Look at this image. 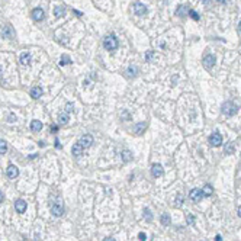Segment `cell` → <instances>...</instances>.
I'll list each match as a JSON object with an SVG mask.
<instances>
[{
	"label": "cell",
	"instance_id": "1",
	"mask_svg": "<svg viewBox=\"0 0 241 241\" xmlns=\"http://www.w3.org/2000/svg\"><path fill=\"white\" fill-rule=\"evenodd\" d=\"M103 46L108 50V51H115L118 46H119V42H118L116 36H115L113 33L108 35V36L103 39Z\"/></svg>",
	"mask_w": 241,
	"mask_h": 241
},
{
	"label": "cell",
	"instance_id": "2",
	"mask_svg": "<svg viewBox=\"0 0 241 241\" xmlns=\"http://www.w3.org/2000/svg\"><path fill=\"white\" fill-rule=\"evenodd\" d=\"M237 111H238V108H237L232 102L227 100V102L222 103V113H224L225 116H234L235 113H237Z\"/></svg>",
	"mask_w": 241,
	"mask_h": 241
},
{
	"label": "cell",
	"instance_id": "3",
	"mask_svg": "<svg viewBox=\"0 0 241 241\" xmlns=\"http://www.w3.org/2000/svg\"><path fill=\"white\" fill-rule=\"evenodd\" d=\"M209 144L212 147H219L222 144V137L219 132H214L212 135H209Z\"/></svg>",
	"mask_w": 241,
	"mask_h": 241
},
{
	"label": "cell",
	"instance_id": "4",
	"mask_svg": "<svg viewBox=\"0 0 241 241\" xmlns=\"http://www.w3.org/2000/svg\"><path fill=\"white\" fill-rule=\"evenodd\" d=\"M202 63H203V67H205L206 70H211V68L214 67V64H215V57L211 55V54H206V55L203 57Z\"/></svg>",
	"mask_w": 241,
	"mask_h": 241
},
{
	"label": "cell",
	"instance_id": "5",
	"mask_svg": "<svg viewBox=\"0 0 241 241\" xmlns=\"http://www.w3.org/2000/svg\"><path fill=\"white\" fill-rule=\"evenodd\" d=\"M134 12H135V15H138V16H144L145 13L148 12V9H147L145 5L137 2V3H134Z\"/></svg>",
	"mask_w": 241,
	"mask_h": 241
},
{
	"label": "cell",
	"instance_id": "6",
	"mask_svg": "<svg viewBox=\"0 0 241 241\" xmlns=\"http://www.w3.org/2000/svg\"><path fill=\"white\" fill-rule=\"evenodd\" d=\"M78 144H80L83 148H89L91 144H93V137H91L90 134H86V135H83V137L80 138Z\"/></svg>",
	"mask_w": 241,
	"mask_h": 241
},
{
	"label": "cell",
	"instance_id": "7",
	"mask_svg": "<svg viewBox=\"0 0 241 241\" xmlns=\"http://www.w3.org/2000/svg\"><path fill=\"white\" fill-rule=\"evenodd\" d=\"M51 214L54 216H61L64 214V206L61 203H52L51 206Z\"/></svg>",
	"mask_w": 241,
	"mask_h": 241
},
{
	"label": "cell",
	"instance_id": "8",
	"mask_svg": "<svg viewBox=\"0 0 241 241\" xmlns=\"http://www.w3.org/2000/svg\"><path fill=\"white\" fill-rule=\"evenodd\" d=\"M6 176L9 179H16V177L19 176V170L16 166H13V164H9V167L6 170Z\"/></svg>",
	"mask_w": 241,
	"mask_h": 241
},
{
	"label": "cell",
	"instance_id": "9",
	"mask_svg": "<svg viewBox=\"0 0 241 241\" xmlns=\"http://www.w3.org/2000/svg\"><path fill=\"white\" fill-rule=\"evenodd\" d=\"M44 10L41 9V7H35L32 10V13H31V16H32V19L33 20H36V22H41V20L44 19Z\"/></svg>",
	"mask_w": 241,
	"mask_h": 241
},
{
	"label": "cell",
	"instance_id": "10",
	"mask_svg": "<svg viewBox=\"0 0 241 241\" xmlns=\"http://www.w3.org/2000/svg\"><path fill=\"white\" fill-rule=\"evenodd\" d=\"M151 174L153 177H161L163 176V166L161 164H153L151 166Z\"/></svg>",
	"mask_w": 241,
	"mask_h": 241
},
{
	"label": "cell",
	"instance_id": "11",
	"mask_svg": "<svg viewBox=\"0 0 241 241\" xmlns=\"http://www.w3.org/2000/svg\"><path fill=\"white\" fill-rule=\"evenodd\" d=\"M190 199L193 201V202H199L201 199L203 198V193H202V190H199V189H193V190H190Z\"/></svg>",
	"mask_w": 241,
	"mask_h": 241
},
{
	"label": "cell",
	"instance_id": "12",
	"mask_svg": "<svg viewBox=\"0 0 241 241\" xmlns=\"http://www.w3.org/2000/svg\"><path fill=\"white\" fill-rule=\"evenodd\" d=\"M15 209H16L18 214H23L26 211V202L23 199H18V201L15 202Z\"/></svg>",
	"mask_w": 241,
	"mask_h": 241
},
{
	"label": "cell",
	"instance_id": "13",
	"mask_svg": "<svg viewBox=\"0 0 241 241\" xmlns=\"http://www.w3.org/2000/svg\"><path fill=\"white\" fill-rule=\"evenodd\" d=\"M29 95H31V98L38 99L42 96V89H41L39 86H33L32 89H31V91H29Z\"/></svg>",
	"mask_w": 241,
	"mask_h": 241
},
{
	"label": "cell",
	"instance_id": "14",
	"mask_svg": "<svg viewBox=\"0 0 241 241\" xmlns=\"http://www.w3.org/2000/svg\"><path fill=\"white\" fill-rule=\"evenodd\" d=\"M145 129H147V124H145V122H138V124H135V126H134V132H135L137 135H141Z\"/></svg>",
	"mask_w": 241,
	"mask_h": 241
},
{
	"label": "cell",
	"instance_id": "15",
	"mask_svg": "<svg viewBox=\"0 0 241 241\" xmlns=\"http://www.w3.org/2000/svg\"><path fill=\"white\" fill-rule=\"evenodd\" d=\"M41 129H42V122L38 121V119H33L32 122H31V131H33V132H39Z\"/></svg>",
	"mask_w": 241,
	"mask_h": 241
},
{
	"label": "cell",
	"instance_id": "16",
	"mask_svg": "<svg viewBox=\"0 0 241 241\" xmlns=\"http://www.w3.org/2000/svg\"><path fill=\"white\" fill-rule=\"evenodd\" d=\"M188 13H189V9H188V6H184V5H180V6L176 9V15H177V16H182V18H184Z\"/></svg>",
	"mask_w": 241,
	"mask_h": 241
},
{
	"label": "cell",
	"instance_id": "17",
	"mask_svg": "<svg viewBox=\"0 0 241 241\" xmlns=\"http://www.w3.org/2000/svg\"><path fill=\"white\" fill-rule=\"evenodd\" d=\"M29 63H31V54H29V52H22V54H20V64L28 65Z\"/></svg>",
	"mask_w": 241,
	"mask_h": 241
},
{
	"label": "cell",
	"instance_id": "18",
	"mask_svg": "<svg viewBox=\"0 0 241 241\" xmlns=\"http://www.w3.org/2000/svg\"><path fill=\"white\" fill-rule=\"evenodd\" d=\"M234 150H235V145L232 141H229L228 144H225V148H224V153L227 154V156H231V154H234Z\"/></svg>",
	"mask_w": 241,
	"mask_h": 241
},
{
	"label": "cell",
	"instance_id": "19",
	"mask_svg": "<svg viewBox=\"0 0 241 241\" xmlns=\"http://www.w3.org/2000/svg\"><path fill=\"white\" fill-rule=\"evenodd\" d=\"M81 154H83V147H81L78 143L74 144V145H73V156H74V157H80Z\"/></svg>",
	"mask_w": 241,
	"mask_h": 241
},
{
	"label": "cell",
	"instance_id": "20",
	"mask_svg": "<svg viewBox=\"0 0 241 241\" xmlns=\"http://www.w3.org/2000/svg\"><path fill=\"white\" fill-rule=\"evenodd\" d=\"M121 157H122V161H124V163H128V161L132 160V153H131L129 150H124Z\"/></svg>",
	"mask_w": 241,
	"mask_h": 241
},
{
	"label": "cell",
	"instance_id": "21",
	"mask_svg": "<svg viewBox=\"0 0 241 241\" xmlns=\"http://www.w3.org/2000/svg\"><path fill=\"white\" fill-rule=\"evenodd\" d=\"M160 221H161V225L167 227V225H170V224H171V218H170L169 214H163V215H161V218H160Z\"/></svg>",
	"mask_w": 241,
	"mask_h": 241
},
{
	"label": "cell",
	"instance_id": "22",
	"mask_svg": "<svg viewBox=\"0 0 241 241\" xmlns=\"http://www.w3.org/2000/svg\"><path fill=\"white\" fill-rule=\"evenodd\" d=\"M65 13V9L63 6H55L54 7V15H55V18H61V16H64Z\"/></svg>",
	"mask_w": 241,
	"mask_h": 241
},
{
	"label": "cell",
	"instance_id": "23",
	"mask_svg": "<svg viewBox=\"0 0 241 241\" xmlns=\"http://www.w3.org/2000/svg\"><path fill=\"white\" fill-rule=\"evenodd\" d=\"M2 35H3L5 38H12V36H13V29L10 28V26H6V28L2 31Z\"/></svg>",
	"mask_w": 241,
	"mask_h": 241
},
{
	"label": "cell",
	"instance_id": "24",
	"mask_svg": "<svg viewBox=\"0 0 241 241\" xmlns=\"http://www.w3.org/2000/svg\"><path fill=\"white\" fill-rule=\"evenodd\" d=\"M68 64H71V58L68 55H63L61 60H60V65H68Z\"/></svg>",
	"mask_w": 241,
	"mask_h": 241
},
{
	"label": "cell",
	"instance_id": "25",
	"mask_svg": "<svg viewBox=\"0 0 241 241\" xmlns=\"http://www.w3.org/2000/svg\"><path fill=\"white\" fill-rule=\"evenodd\" d=\"M58 121H60V124L61 125H65L67 122H68V113L65 112V113H61L58 116Z\"/></svg>",
	"mask_w": 241,
	"mask_h": 241
},
{
	"label": "cell",
	"instance_id": "26",
	"mask_svg": "<svg viewBox=\"0 0 241 241\" xmlns=\"http://www.w3.org/2000/svg\"><path fill=\"white\" fill-rule=\"evenodd\" d=\"M202 193H203V196H211L212 195V186H211V184H205Z\"/></svg>",
	"mask_w": 241,
	"mask_h": 241
},
{
	"label": "cell",
	"instance_id": "27",
	"mask_svg": "<svg viewBox=\"0 0 241 241\" xmlns=\"http://www.w3.org/2000/svg\"><path fill=\"white\" fill-rule=\"evenodd\" d=\"M144 216H145V219H147L148 222L153 221V214H151V211H150L148 208L144 209Z\"/></svg>",
	"mask_w": 241,
	"mask_h": 241
},
{
	"label": "cell",
	"instance_id": "28",
	"mask_svg": "<svg viewBox=\"0 0 241 241\" xmlns=\"http://www.w3.org/2000/svg\"><path fill=\"white\" fill-rule=\"evenodd\" d=\"M137 67H132V65H129V67H128V76H129V77H135V76H137Z\"/></svg>",
	"mask_w": 241,
	"mask_h": 241
},
{
	"label": "cell",
	"instance_id": "29",
	"mask_svg": "<svg viewBox=\"0 0 241 241\" xmlns=\"http://www.w3.org/2000/svg\"><path fill=\"white\" fill-rule=\"evenodd\" d=\"M6 151H7V144H6V141L0 139V154H5Z\"/></svg>",
	"mask_w": 241,
	"mask_h": 241
},
{
	"label": "cell",
	"instance_id": "30",
	"mask_svg": "<svg viewBox=\"0 0 241 241\" xmlns=\"http://www.w3.org/2000/svg\"><path fill=\"white\" fill-rule=\"evenodd\" d=\"M188 15H189V16H190V18H192L193 20H199V15H198V12H195V10L189 9V13H188Z\"/></svg>",
	"mask_w": 241,
	"mask_h": 241
},
{
	"label": "cell",
	"instance_id": "31",
	"mask_svg": "<svg viewBox=\"0 0 241 241\" xmlns=\"http://www.w3.org/2000/svg\"><path fill=\"white\" fill-rule=\"evenodd\" d=\"M186 222H188L189 225H195V216H193V215H188V216H186Z\"/></svg>",
	"mask_w": 241,
	"mask_h": 241
},
{
	"label": "cell",
	"instance_id": "32",
	"mask_svg": "<svg viewBox=\"0 0 241 241\" xmlns=\"http://www.w3.org/2000/svg\"><path fill=\"white\" fill-rule=\"evenodd\" d=\"M71 111H73V103H67V105H65V112H67V113H70Z\"/></svg>",
	"mask_w": 241,
	"mask_h": 241
},
{
	"label": "cell",
	"instance_id": "33",
	"mask_svg": "<svg viewBox=\"0 0 241 241\" xmlns=\"http://www.w3.org/2000/svg\"><path fill=\"white\" fill-rule=\"evenodd\" d=\"M153 55H154L153 51H147V54H145V60H147V61H150V60L153 58Z\"/></svg>",
	"mask_w": 241,
	"mask_h": 241
},
{
	"label": "cell",
	"instance_id": "34",
	"mask_svg": "<svg viewBox=\"0 0 241 241\" xmlns=\"http://www.w3.org/2000/svg\"><path fill=\"white\" fill-rule=\"evenodd\" d=\"M138 238H139V241H145L147 240V235L144 234V232H139V234H138Z\"/></svg>",
	"mask_w": 241,
	"mask_h": 241
},
{
	"label": "cell",
	"instance_id": "35",
	"mask_svg": "<svg viewBox=\"0 0 241 241\" xmlns=\"http://www.w3.org/2000/svg\"><path fill=\"white\" fill-rule=\"evenodd\" d=\"M182 202H183V198H182V196H180V198H177V199H176V206H180V205H182Z\"/></svg>",
	"mask_w": 241,
	"mask_h": 241
},
{
	"label": "cell",
	"instance_id": "36",
	"mask_svg": "<svg viewBox=\"0 0 241 241\" xmlns=\"http://www.w3.org/2000/svg\"><path fill=\"white\" fill-rule=\"evenodd\" d=\"M122 118H125V119H129V113H128V112H122Z\"/></svg>",
	"mask_w": 241,
	"mask_h": 241
},
{
	"label": "cell",
	"instance_id": "37",
	"mask_svg": "<svg viewBox=\"0 0 241 241\" xmlns=\"http://www.w3.org/2000/svg\"><path fill=\"white\" fill-rule=\"evenodd\" d=\"M15 119H16L15 115H9V122H15Z\"/></svg>",
	"mask_w": 241,
	"mask_h": 241
},
{
	"label": "cell",
	"instance_id": "38",
	"mask_svg": "<svg viewBox=\"0 0 241 241\" xmlns=\"http://www.w3.org/2000/svg\"><path fill=\"white\" fill-rule=\"evenodd\" d=\"M51 131H52V132H57V131H58V126H57V125H52Z\"/></svg>",
	"mask_w": 241,
	"mask_h": 241
},
{
	"label": "cell",
	"instance_id": "39",
	"mask_svg": "<svg viewBox=\"0 0 241 241\" xmlns=\"http://www.w3.org/2000/svg\"><path fill=\"white\" fill-rule=\"evenodd\" d=\"M55 148H61V144H60L58 139H55Z\"/></svg>",
	"mask_w": 241,
	"mask_h": 241
},
{
	"label": "cell",
	"instance_id": "40",
	"mask_svg": "<svg viewBox=\"0 0 241 241\" xmlns=\"http://www.w3.org/2000/svg\"><path fill=\"white\" fill-rule=\"evenodd\" d=\"M103 241H115V240H113V238H112V237H106V238H105Z\"/></svg>",
	"mask_w": 241,
	"mask_h": 241
},
{
	"label": "cell",
	"instance_id": "41",
	"mask_svg": "<svg viewBox=\"0 0 241 241\" xmlns=\"http://www.w3.org/2000/svg\"><path fill=\"white\" fill-rule=\"evenodd\" d=\"M3 199H5V196H3V193H2V192H0V203L3 202Z\"/></svg>",
	"mask_w": 241,
	"mask_h": 241
},
{
	"label": "cell",
	"instance_id": "42",
	"mask_svg": "<svg viewBox=\"0 0 241 241\" xmlns=\"http://www.w3.org/2000/svg\"><path fill=\"white\" fill-rule=\"evenodd\" d=\"M215 241H222V238H221V235H216V238H215Z\"/></svg>",
	"mask_w": 241,
	"mask_h": 241
},
{
	"label": "cell",
	"instance_id": "43",
	"mask_svg": "<svg viewBox=\"0 0 241 241\" xmlns=\"http://www.w3.org/2000/svg\"><path fill=\"white\" fill-rule=\"evenodd\" d=\"M73 12L76 13V15H78V16H81V12H78V10H73Z\"/></svg>",
	"mask_w": 241,
	"mask_h": 241
},
{
	"label": "cell",
	"instance_id": "44",
	"mask_svg": "<svg viewBox=\"0 0 241 241\" xmlns=\"http://www.w3.org/2000/svg\"><path fill=\"white\" fill-rule=\"evenodd\" d=\"M238 32L241 33V22H240V23H238Z\"/></svg>",
	"mask_w": 241,
	"mask_h": 241
},
{
	"label": "cell",
	"instance_id": "45",
	"mask_svg": "<svg viewBox=\"0 0 241 241\" xmlns=\"http://www.w3.org/2000/svg\"><path fill=\"white\" fill-rule=\"evenodd\" d=\"M238 215H240V218H241V206L238 208Z\"/></svg>",
	"mask_w": 241,
	"mask_h": 241
},
{
	"label": "cell",
	"instance_id": "46",
	"mask_svg": "<svg viewBox=\"0 0 241 241\" xmlns=\"http://www.w3.org/2000/svg\"><path fill=\"white\" fill-rule=\"evenodd\" d=\"M218 2H219V3H225L227 0H218Z\"/></svg>",
	"mask_w": 241,
	"mask_h": 241
}]
</instances>
